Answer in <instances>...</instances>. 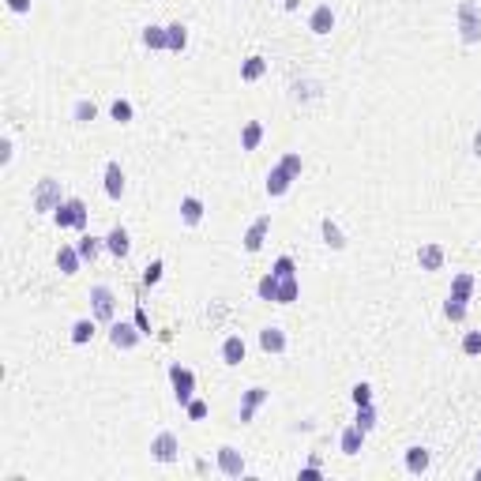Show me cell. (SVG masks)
<instances>
[{
	"label": "cell",
	"mask_w": 481,
	"mask_h": 481,
	"mask_svg": "<svg viewBox=\"0 0 481 481\" xmlns=\"http://www.w3.org/2000/svg\"><path fill=\"white\" fill-rule=\"evenodd\" d=\"M53 226H57V230H68V226H72V230H79V233H87V226H90V211H87V204H83V199H64V204L57 207V211H53Z\"/></svg>",
	"instance_id": "obj_1"
},
{
	"label": "cell",
	"mask_w": 481,
	"mask_h": 481,
	"mask_svg": "<svg viewBox=\"0 0 481 481\" xmlns=\"http://www.w3.org/2000/svg\"><path fill=\"white\" fill-rule=\"evenodd\" d=\"M455 23H459V38H462L466 46H477L481 42V8H477V0H459Z\"/></svg>",
	"instance_id": "obj_2"
},
{
	"label": "cell",
	"mask_w": 481,
	"mask_h": 481,
	"mask_svg": "<svg viewBox=\"0 0 481 481\" xmlns=\"http://www.w3.org/2000/svg\"><path fill=\"white\" fill-rule=\"evenodd\" d=\"M64 204V192H60V181L57 177H42L38 181V189L31 196V207L38 211V215H53Z\"/></svg>",
	"instance_id": "obj_3"
},
{
	"label": "cell",
	"mask_w": 481,
	"mask_h": 481,
	"mask_svg": "<svg viewBox=\"0 0 481 481\" xmlns=\"http://www.w3.org/2000/svg\"><path fill=\"white\" fill-rule=\"evenodd\" d=\"M90 316L98 319V324H113L117 316V293L110 286H90Z\"/></svg>",
	"instance_id": "obj_4"
},
{
	"label": "cell",
	"mask_w": 481,
	"mask_h": 481,
	"mask_svg": "<svg viewBox=\"0 0 481 481\" xmlns=\"http://www.w3.org/2000/svg\"><path fill=\"white\" fill-rule=\"evenodd\" d=\"M169 384H173V398L181 406H189L196 398V372L189 365H169Z\"/></svg>",
	"instance_id": "obj_5"
},
{
	"label": "cell",
	"mask_w": 481,
	"mask_h": 481,
	"mask_svg": "<svg viewBox=\"0 0 481 481\" xmlns=\"http://www.w3.org/2000/svg\"><path fill=\"white\" fill-rule=\"evenodd\" d=\"M151 459L162 462V466L177 462V459H181V440L173 436V433H158V436L151 440Z\"/></svg>",
	"instance_id": "obj_6"
},
{
	"label": "cell",
	"mask_w": 481,
	"mask_h": 481,
	"mask_svg": "<svg viewBox=\"0 0 481 481\" xmlns=\"http://www.w3.org/2000/svg\"><path fill=\"white\" fill-rule=\"evenodd\" d=\"M139 339H143V331L136 324H125V319H113V324H110V342L117 346V350H125V354L136 350Z\"/></svg>",
	"instance_id": "obj_7"
},
{
	"label": "cell",
	"mask_w": 481,
	"mask_h": 481,
	"mask_svg": "<svg viewBox=\"0 0 481 481\" xmlns=\"http://www.w3.org/2000/svg\"><path fill=\"white\" fill-rule=\"evenodd\" d=\"M293 181H297V177H293V173H290L282 162H278V166L267 169L263 189H267V196H271V199H278V196H286V192H290V184H293Z\"/></svg>",
	"instance_id": "obj_8"
},
{
	"label": "cell",
	"mask_w": 481,
	"mask_h": 481,
	"mask_svg": "<svg viewBox=\"0 0 481 481\" xmlns=\"http://www.w3.org/2000/svg\"><path fill=\"white\" fill-rule=\"evenodd\" d=\"M267 233H271V215H260V218L245 230V252H248V256H256V252L263 248Z\"/></svg>",
	"instance_id": "obj_9"
},
{
	"label": "cell",
	"mask_w": 481,
	"mask_h": 481,
	"mask_svg": "<svg viewBox=\"0 0 481 481\" xmlns=\"http://www.w3.org/2000/svg\"><path fill=\"white\" fill-rule=\"evenodd\" d=\"M218 470L226 477H240V474H245V455H240L233 444H222L218 448Z\"/></svg>",
	"instance_id": "obj_10"
},
{
	"label": "cell",
	"mask_w": 481,
	"mask_h": 481,
	"mask_svg": "<svg viewBox=\"0 0 481 481\" xmlns=\"http://www.w3.org/2000/svg\"><path fill=\"white\" fill-rule=\"evenodd\" d=\"M105 252H110L113 260H128V252H132V237L125 226H113L110 233H105Z\"/></svg>",
	"instance_id": "obj_11"
},
{
	"label": "cell",
	"mask_w": 481,
	"mask_h": 481,
	"mask_svg": "<svg viewBox=\"0 0 481 481\" xmlns=\"http://www.w3.org/2000/svg\"><path fill=\"white\" fill-rule=\"evenodd\" d=\"M271 398V391L267 387H248L245 391V398H240V425H248L252 418H256V410Z\"/></svg>",
	"instance_id": "obj_12"
},
{
	"label": "cell",
	"mask_w": 481,
	"mask_h": 481,
	"mask_svg": "<svg viewBox=\"0 0 481 481\" xmlns=\"http://www.w3.org/2000/svg\"><path fill=\"white\" fill-rule=\"evenodd\" d=\"M309 31L319 34V38L335 31V8H331V4H316L312 16H309Z\"/></svg>",
	"instance_id": "obj_13"
},
{
	"label": "cell",
	"mask_w": 481,
	"mask_h": 481,
	"mask_svg": "<svg viewBox=\"0 0 481 481\" xmlns=\"http://www.w3.org/2000/svg\"><path fill=\"white\" fill-rule=\"evenodd\" d=\"M105 196H110L113 199V204H117V199L120 196H125V189H128V181H125V169H120V162H105Z\"/></svg>",
	"instance_id": "obj_14"
},
{
	"label": "cell",
	"mask_w": 481,
	"mask_h": 481,
	"mask_svg": "<svg viewBox=\"0 0 481 481\" xmlns=\"http://www.w3.org/2000/svg\"><path fill=\"white\" fill-rule=\"evenodd\" d=\"M286 346H290V342H286V331L278 327V324H271V327L260 331V350H263V354H275V357H278V354H286Z\"/></svg>",
	"instance_id": "obj_15"
},
{
	"label": "cell",
	"mask_w": 481,
	"mask_h": 481,
	"mask_svg": "<svg viewBox=\"0 0 481 481\" xmlns=\"http://www.w3.org/2000/svg\"><path fill=\"white\" fill-rule=\"evenodd\" d=\"M365 436L369 433H361L357 429V425H346V429H342V436H339V451H342V455H361V448H365Z\"/></svg>",
	"instance_id": "obj_16"
},
{
	"label": "cell",
	"mask_w": 481,
	"mask_h": 481,
	"mask_svg": "<svg viewBox=\"0 0 481 481\" xmlns=\"http://www.w3.org/2000/svg\"><path fill=\"white\" fill-rule=\"evenodd\" d=\"M403 466L410 474H425L433 466V455H429V448H421V444H413V448H406V455H403Z\"/></svg>",
	"instance_id": "obj_17"
},
{
	"label": "cell",
	"mask_w": 481,
	"mask_h": 481,
	"mask_svg": "<svg viewBox=\"0 0 481 481\" xmlns=\"http://www.w3.org/2000/svg\"><path fill=\"white\" fill-rule=\"evenodd\" d=\"M263 75H267V57L252 53V57L240 60V79H245V83H260Z\"/></svg>",
	"instance_id": "obj_18"
},
{
	"label": "cell",
	"mask_w": 481,
	"mask_h": 481,
	"mask_svg": "<svg viewBox=\"0 0 481 481\" xmlns=\"http://www.w3.org/2000/svg\"><path fill=\"white\" fill-rule=\"evenodd\" d=\"M418 267H421V271H440V267H444V248H440V245H421L418 248Z\"/></svg>",
	"instance_id": "obj_19"
},
{
	"label": "cell",
	"mask_w": 481,
	"mask_h": 481,
	"mask_svg": "<svg viewBox=\"0 0 481 481\" xmlns=\"http://www.w3.org/2000/svg\"><path fill=\"white\" fill-rule=\"evenodd\" d=\"M57 267H60V275H79V267H83V256H79V248H72V245H60V252H57Z\"/></svg>",
	"instance_id": "obj_20"
},
{
	"label": "cell",
	"mask_w": 481,
	"mask_h": 481,
	"mask_svg": "<svg viewBox=\"0 0 481 481\" xmlns=\"http://www.w3.org/2000/svg\"><path fill=\"white\" fill-rule=\"evenodd\" d=\"M181 222L184 226H199V222H204V199H199V196H184L181 199Z\"/></svg>",
	"instance_id": "obj_21"
},
{
	"label": "cell",
	"mask_w": 481,
	"mask_h": 481,
	"mask_svg": "<svg viewBox=\"0 0 481 481\" xmlns=\"http://www.w3.org/2000/svg\"><path fill=\"white\" fill-rule=\"evenodd\" d=\"M245 354H248V346H245V339H240V335H230V339L222 342V361H226V365H240Z\"/></svg>",
	"instance_id": "obj_22"
},
{
	"label": "cell",
	"mask_w": 481,
	"mask_h": 481,
	"mask_svg": "<svg viewBox=\"0 0 481 481\" xmlns=\"http://www.w3.org/2000/svg\"><path fill=\"white\" fill-rule=\"evenodd\" d=\"M79 256H83V263H95L98 260V252L105 248V237H95V233H83V237H79Z\"/></svg>",
	"instance_id": "obj_23"
},
{
	"label": "cell",
	"mask_w": 481,
	"mask_h": 481,
	"mask_svg": "<svg viewBox=\"0 0 481 481\" xmlns=\"http://www.w3.org/2000/svg\"><path fill=\"white\" fill-rule=\"evenodd\" d=\"M263 143V125L260 120H245V128H240V151H256Z\"/></svg>",
	"instance_id": "obj_24"
},
{
	"label": "cell",
	"mask_w": 481,
	"mask_h": 481,
	"mask_svg": "<svg viewBox=\"0 0 481 481\" xmlns=\"http://www.w3.org/2000/svg\"><path fill=\"white\" fill-rule=\"evenodd\" d=\"M319 233H324V245H327V248H335V252L346 248V237H342V230H339L335 218H324V222H319Z\"/></svg>",
	"instance_id": "obj_25"
},
{
	"label": "cell",
	"mask_w": 481,
	"mask_h": 481,
	"mask_svg": "<svg viewBox=\"0 0 481 481\" xmlns=\"http://www.w3.org/2000/svg\"><path fill=\"white\" fill-rule=\"evenodd\" d=\"M143 46H147V49H154V53H158V49H169V34H166V26H154V23H151V26H143Z\"/></svg>",
	"instance_id": "obj_26"
},
{
	"label": "cell",
	"mask_w": 481,
	"mask_h": 481,
	"mask_svg": "<svg viewBox=\"0 0 481 481\" xmlns=\"http://www.w3.org/2000/svg\"><path fill=\"white\" fill-rule=\"evenodd\" d=\"M451 297H459V301L474 297V275L470 271H459L455 278H451Z\"/></svg>",
	"instance_id": "obj_27"
},
{
	"label": "cell",
	"mask_w": 481,
	"mask_h": 481,
	"mask_svg": "<svg viewBox=\"0 0 481 481\" xmlns=\"http://www.w3.org/2000/svg\"><path fill=\"white\" fill-rule=\"evenodd\" d=\"M95 327H98L95 316H90V319H87V316L75 319V324H72V342H75V346H87L90 339H95Z\"/></svg>",
	"instance_id": "obj_28"
},
{
	"label": "cell",
	"mask_w": 481,
	"mask_h": 481,
	"mask_svg": "<svg viewBox=\"0 0 481 481\" xmlns=\"http://www.w3.org/2000/svg\"><path fill=\"white\" fill-rule=\"evenodd\" d=\"M166 34H169V53H184V49H189V26H184V23H169Z\"/></svg>",
	"instance_id": "obj_29"
},
{
	"label": "cell",
	"mask_w": 481,
	"mask_h": 481,
	"mask_svg": "<svg viewBox=\"0 0 481 481\" xmlns=\"http://www.w3.org/2000/svg\"><path fill=\"white\" fill-rule=\"evenodd\" d=\"M301 297V282H297V275L293 278H278V305H293Z\"/></svg>",
	"instance_id": "obj_30"
},
{
	"label": "cell",
	"mask_w": 481,
	"mask_h": 481,
	"mask_svg": "<svg viewBox=\"0 0 481 481\" xmlns=\"http://www.w3.org/2000/svg\"><path fill=\"white\" fill-rule=\"evenodd\" d=\"M95 117H98V105L90 102V98H79V102L72 105V120H75V125H90Z\"/></svg>",
	"instance_id": "obj_31"
},
{
	"label": "cell",
	"mask_w": 481,
	"mask_h": 481,
	"mask_svg": "<svg viewBox=\"0 0 481 481\" xmlns=\"http://www.w3.org/2000/svg\"><path fill=\"white\" fill-rule=\"evenodd\" d=\"M376 421H380V413H376V406H357V418H354V425H357V429L361 433H372V429H376Z\"/></svg>",
	"instance_id": "obj_32"
},
{
	"label": "cell",
	"mask_w": 481,
	"mask_h": 481,
	"mask_svg": "<svg viewBox=\"0 0 481 481\" xmlns=\"http://www.w3.org/2000/svg\"><path fill=\"white\" fill-rule=\"evenodd\" d=\"M256 293H260V301H275V305H278V275H275V271H267V275L260 278Z\"/></svg>",
	"instance_id": "obj_33"
},
{
	"label": "cell",
	"mask_w": 481,
	"mask_h": 481,
	"mask_svg": "<svg viewBox=\"0 0 481 481\" xmlns=\"http://www.w3.org/2000/svg\"><path fill=\"white\" fill-rule=\"evenodd\" d=\"M466 305H470V301H459V297H451V293H448V301H444V316L451 319V324H462V319H466Z\"/></svg>",
	"instance_id": "obj_34"
},
{
	"label": "cell",
	"mask_w": 481,
	"mask_h": 481,
	"mask_svg": "<svg viewBox=\"0 0 481 481\" xmlns=\"http://www.w3.org/2000/svg\"><path fill=\"white\" fill-rule=\"evenodd\" d=\"M110 113H113L117 125H128V120L136 117V110H132V102H128V98H117V102L110 105Z\"/></svg>",
	"instance_id": "obj_35"
},
{
	"label": "cell",
	"mask_w": 481,
	"mask_h": 481,
	"mask_svg": "<svg viewBox=\"0 0 481 481\" xmlns=\"http://www.w3.org/2000/svg\"><path fill=\"white\" fill-rule=\"evenodd\" d=\"M162 271H166V263H162V260L147 263V271H143V286H158V282H162Z\"/></svg>",
	"instance_id": "obj_36"
},
{
	"label": "cell",
	"mask_w": 481,
	"mask_h": 481,
	"mask_svg": "<svg viewBox=\"0 0 481 481\" xmlns=\"http://www.w3.org/2000/svg\"><path fill=\"white\" fill-rule=\"evenodd\" d=\"M350 398H354V406H369L372 403V384H354V391H350Z\"/></svg>",
	"instance_id": "obj_37"
},
{
	"label": "cell",
	"mask_w": 481,
	"mask_h": 481,
	"mask_svg": "<svg viewBox=\"0 0 481 481\" xmlns=\"http://www.w3.org/2000/svg\"><path fill=\"white\" fill-rule=\"evenodd\" d=\"M271 271H275L278 278H293V275H297V263H293V256H278Z\"/></svg>",
	"instance_id": "obj_38"
},
{
	"label": "cell",
	"mask_w": 481,
	"mask_h": 481,
	"mask_svg": "<svg viewBox=\"0 0 481 481\" xmlns=\"http://www.w3.org/2000/svg\"><path fill=\"white\" fill-rule=\"evenodd\" d=\"M462 354L466 357H477L481 354V331H466V335H462Z\"/></svg>",
	"instance_id": "obj_39"
},
{
	"label": "cell",
	"mask_w": 481,
	"mask_h": 481,
	"mask_svg": "<svg viewBox=\"0 0 481 481\" xmlns=\"http://www.w3.org/2000/svg\"><path fill=\"white\" fill-rule=\"evenodd\" d=\"M278 162H282L293 177H301V169H305V162H301V151H286L282 158H278Z\"/></svg>",
	"instance_id": "obj_40"
},
{
	"label": "cell",
	"mask_w": 481,
	"mask_h": 481,
	"mask_svg": "<svg viewBox=\"0 0 481 481\" xmlns=\"http://www.w3.org/2000/svg\"><path fill=\"white\" fill-rule=\"evenodd\" d=\"M184 413H189V421H204L207 413H211V406L204 403V398H192V403L184 406Z\"/></svg>",
	"instance_id": "obj_41"
},
{
	"label": "cell",
	"mask_w": 481,
	"mask_h": 481,
	"mask_svg": "<svg viewBox=\"0 0 481 481\" xmlns=\"http://www.w3.org/2000/svg\"><path fill=\"white\" fill-rule=\"evenodd\" d=\"M301 481H319V477H324V466H319V459H312L309 466H305V470L297 474Z\"/></svg>",
	"instance_id": "obj_42"
},
{
	"label": "cell",
	"mask_w": 481,
	"mask_h": 481,
	"mask_svg": "<svg viewBox=\"0 0 481 481\" xmlns=\"http://www.w3.org/2000/svg\"><path fill=\"white\" fill-rule=\"evenodd\" d=\"M11 158H16V147H11V139L4 136L0 139V166H11Z\"/></svg>",
	"instance_id": "obj_43"
},
{
	"label": "cell",
	"mask_w": 481,
	"mask_h": 481,
	"mask_svg": "<svg viewBox=\"0 0 481 481\" xmlns=\"http://www.w3.org/2000/svg\"><path fill=\"white\" fill-rule=\"evenodd\" d=\"M8 8L16 11V16H26V11H31V0H8Z\"/></svg>",
	"instance_id": "obj_44"
},
{
	"label": "cell",
	"mask_w": 481,
	"mask_h": 481,
	"mask_svg": "<svg viewBox=\"0 0 481 481\" xmlns=\"http://www.w3.org/2000/svg\"><path fill=\"white\" fill-rule=\"evenodd\" d=\"M136 327L143 331V335H151V324H147V312L143 309H136Z\"/></svg>",
	"instance_id": "obj_45"
},
{
	"label": "cell",
	"mask_w": 481,
	"mask_h": 481,
	"mask_svg": "<svg viewBox=\"0 0 481 481\" xmlns=\"http://www.w3.org/2000/svg\"><path fill=\"white\" fill-rule=\"evenodd\" d=\"M474 154H477V158H481V128H477V132H474Z\"/></svg>",
	"instance_id": "obj_46"
},
{
	"label": "cell",
	"mask_w": 481,
	"mask_h": 481,
	"mask_svg": "<svg viewBox=\"0 0 481 481\" xmlns=\"http://www.w3.org/2000/svg\"><path fill=\"white\" fill-rule=\"evenodd\" d=\"M474 481H481V466H477V470H474Z\"/></svg>",
	"instance_id": "obj_47"
}]
</instances>
